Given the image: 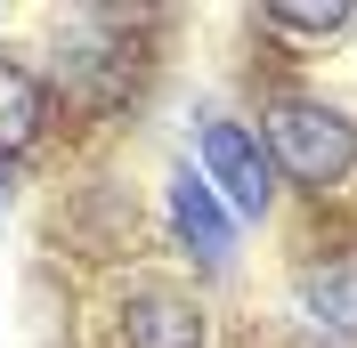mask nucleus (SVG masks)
I'll return each instance as SVG.
<instances>
[{
  "mask_svg": "<svg viewBox=\"0 0 357 348\" xmlns=\"http://www.w3.org/2000/svg\"><path fill=\"white\" fill-rule=\"evenodd\" d=\"M171 227H178V243H195L203 267H220L227 251H236V219H220V203H211V187H203L195 171L171 178Z\"/></svg>",
  "mask_w": 357,
  "mask_h": 348,
  "instance_id": "4",
  "label": "nucleus"
},
{
  "mask_svg": "<svg viewBox=\"0 0 357 348\" xmlns=\"http://www.w3.org/2000/svg\"><path fill=\"white\" fill-rule=\"evenodd\" d=\"M349 17L357 8H341V0L333 8H301V0H276V8H268V24H284V33H301V41H333Z\"/></svg>",
  "mask_w": 357,
  "mask_h": 348,
  "instance_id": "7",
  "label": "nucleus"
},
{
  "mask_svg": "<svg viewBox=\"0 0 357 348\" xmlns=\"http://www.w3.org/2000/svg\"><path fill=\"white\" fill-rule=\"evenodd\" d=\"M301 300H309L317 324H333L357 340V251H333V260H317L309 283H301Z\"/></svg>",
  "mask_w": 357,
  "mask_h": 348,
  "instance_id": "5",
  "label": "nucleus"
},
{
  "mask_svg": "<svg viewBox=\"0 0 357 348\" xmlns=\"http://www.w3.org/2000/svg\"><path fill=\"white\" fill-rule=\"evenodd\" d=\"M41 81H33V73L24 65H8V57H0V154H17V146H33V138H41Z\"/></svg>",
  "mask_w": 357,
  "mask_h": 348,
  "instance_id": "6",
  "label": "nucleus"
},
{
  "mask_svg": "<svg viewBox=\"0 0 357 348\" xmlns=\"http://www.w3.org/2000/svg\"><path fill=\"white\" fill-rule=\"evenodd\" d=\"M268 162H284L301 187H341L357 171V130L333 106H276L268 113Z\"/></svg>",
  "mask_w": 357,
  "mask_h": 348,
  "instance_id": "1",
  "label": "nucleus"
},
{
  "mask_svg": "<svg viewBox=\"0 0 357 348\" xmlns=\"http://www.w3.org/2000/svg\"><path fill=\"white\" fill-rule=\"evenodd\" d=\"M203 171L227 187V203L244 219L268 211V187H276V171H268V154L252 130H236V122H203Z\"/></svg>",
  "mask_w": 357,
  "mask_h": 348,
  "instance_id": "2",
  "label": "nucleus"
},
{
  "mask_svg": "<svg viewBox=\"0 0 357 348\" xmlns=\"http://www.w3.org/2000/svg\"><path fill=\"white\" fill-rule=\"evenodd\" d=\"M122 332H130V348H203V340H211L203 308L187 300L178 283H146V292H130Z\"/></svg>",
  "mask_w": 357,
  "mask_h": 348,
  "instance_id": "3",
  "label": "nucleus"
}]
</instances>
